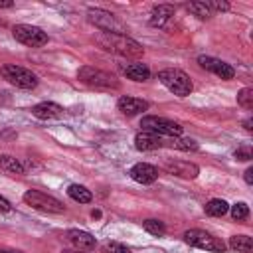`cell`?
I'll list each match as a JSON object with an SVG mask.
<instances>
[{
    "mask_svg": "<svg viewBox=\"0 0 253 253\" xmlns=\"http://www.w3.org/2000/svg\"><path fill=\"white\" fill-rule=\"evenodd\" d=\"M251 125H253V121H251V119H247V121H243V126H245V130H251V128H253Z\"/></svg>",
    "mask_w": 253,
    "mask_h": 253,
    "instance_id": "cell-33",
    "label": "cell"
},
{
    "mask_svg": "<svg viewBox=\"0 0 253 253\" xmlns=\"http://www.w3.org/2000/svg\"><path fill=\"white\" fill-rule=\"evenodd\" d=\"M134 146L138 150H156L162 146V140L160 136L152 134V132H146V130H140L136 136H134Z\"/></svg>",
    "mask_w": 253,
    "mask_h": 253,
    "instance_id": "cell-18",
    "label": "cell"
},
{
    "mask_svg": "<svg viewBox=\"0 0 253 253\" xmlns=\"http://www.w3.org/2000/svg\"><path fill=\"white\" fill-rule=\"evenodd\" d=\"M87 18L89 22L99 28L101 32L105 34H121V36H126V26L111 12L107 10H101V8H89L87 10Z\"/></svg>",
    "mask_w": 253,
    "mask_h": 253,
    "instance_id": "cell-4",
    "label": "cell"
},
{
    "mask_svg": "<svg viewBox=\"0 0 253 253\" xmlns=\"http://www.w3.org/2000/svg\"><path fill=\"white\" fill-rule=\"evenodd\" d=\"M0 253H22V251H14V249H2Z\"/></svg>",
    "mask_w": 253,
    "mask_h": 253,
    "instance_id": "cell-35",
    "label": "cell"
},
{
    "mask_svg": "<svg viewBox=\"0 0 253 253\" xmlns=\"http://www.w3.org/2000/svg\"><path fill=\"white\" fill-rule=\"evenodd\" d=\"M130 178L138 184H152L156 178H158V170L152 166V164H146V162H138L130 168Z\"/></svg>",
    "mask_w": 253,
    "mask_h": 253,
    "instance_id": "cell-13",
    "label": "cell"
},
{
    "mask_svg": "<svg viewBox=\"0 0 253 253\" xmlns=\"http://www.w3.org/2000/svg\"><path fill=\"white\" fill-rule=\"evenodd\" d=\"M229 247L235 249V251H241V253H251L253 251V241L247 235H233V237H229Z\"/></svg>",
    "mask_w": 253,
    "mask_h": 253,
    "instance_id": "cell-22",
    "label": "cell"
},
{
    "mask_svg": "<svg viewBox=\"0 0 253 253\" xmlns=\"http://www.w3.org/2000/svg\"><path fill=\"white\" fill-rule=\"evenodd\" d=\"M63 253H81V251H77V249H75V251H63Z\"/></svg>",
    "mask_w": 253,
    "mask_h": 253,
    "instance_id": "cell-36",
    "label": "cell"
},
{
    "mask_svg": "<svg viewBox=\"0 0 253 253\" xmlns=\"http://www.w3.org/2000/svg\"><path fill=\"white\" fill-rule=\"evenodd\" d=\"M0 8H12V2H10V0L2 2V0H0Z\"/></svg>",
    "mask_w": 253,
    "mask_h": 253,
    "instance_id": "cell-34",
    "label": "cell"
},
{
    "mask_svg": "<svg viewBox=\"0 0 253 253\" xmlns=\"http://www.w3.org/2000/svg\"><path fill=\"white\" fill-rule=\"evenodd\" d=\"M95 42L103 49L113 51L117 55H123L126 59H138L144 53V47L136 40H132L128 36H121V34H105V32H99L95 36Z\"/></svg>",
    "mask_w": 253,
    "mask_h": 253,
    "instance_id": "cell-1",
    "label": "cell"
},
{
    "mask_svg": "<svg viewBox=\"0 0 253 253\" xmlns=\"http://www.w3.org/2000/svg\"><path fill=\"white\" fill-rule=\"evenodd\" d=\"M172 146L178 148V150H186V152L198 150V142H196L194 138H174V140H172Z\"/></svg>",
    "mask_w": 253,
    "mask_h": 253,
    "instance_id": "cell-26",
    "label": "cell"
},
{
    "mask_svg": "<svg viewBox=\"0 0 253 253\" xmlns=\"http://www.w3.org/2000/svg\"><path fill=\"white\" fill-rule=\"evenodd\" d=\"M77 77L81 79V83H85L87 87H93V89H119V81L115 75H111L99 67H93V65H83L77 71Z\"/></svg>",
    "mask_w": 253,
    "mask_h": 253,
    "instance_id": "cell-3",
    "label": "cell"
},
{
    "mask_svg": "<svg viewBox=\"0 0 253 253\" xmlns=\"http://www.w3.org/2000/svg\"><path fill=\"white\" fill-rule=\"evenodd\" d=\"M10 210H12L10 202H8L6 198H2V196H0V211H10Z\"/></svg>",
    "mask_w": 253,
    "mask_h": 253,
    "instance_id": "cell-31",
    "label": "cell"
},
{
    "mask_svg": "<svg viewBox=\"0 0 253 253\" xmlns=\"http://www.w3.org/2000/svg\"><path fill=\"white\" fill-rule=\"evenodd\" d=\"M67 239L71 241V245L77 249V251H89L95 247V237L87 231H81V229H69L67 231Z\"/></svg>",
    "mask_w": 253,
    "mask_h": 253,
    "instance_id": "cell-15",
    "label": "cell"
},
{
    "mask_svg": "<svg viewBox=\"0 0 253 253\" xmlns=\"http://www.w3.org/2000/svg\"><path fill=\"white\" fill-rule=\"evenodd\" d=\"M251 156L253 154H251V148L249 146H243V148H237L235 150V158L237 160H251Z\"/></svg>",
    "mask_w": 253,
    "mask_h": 253,
    "instance_id": "cell-30",
    "label": "cell"
},
{
    "mask_svg": "<svg viewBox=\"0 0 253 253\" xmlns=\"http://www.w3.org/2000/svg\"><path fill=\"white\" fill-rule=\"evenodd\" d=\"M0 168L6 170V172H10V174H24V172H26V166H24L18 158L8 156V154L0 156Z\"/></svg>",
    "mask_w": 253,
    "mask_h": 253,
    "instance_id": "cell-21",
    "label": "cell"
},
{
    "mask_svg": "<svg viewBox=\"0 0 253 253\" xmlns=\"http://www.w3.org/2000/svg\"><path fill=\"white\" fill-rule=\"evenodd\" d=\"M24 202L28 206H32L34 210H40V211H45V213H61L65 210L63 204L57 198L47 196V194H43L40 190H28L24 194Z\"/></svg>",
    "mask_w": 253,
    "mask_h": 253,
    "instance_id": "cell-8",
    "label": "cell"
},
{
    "mask_svg": "<svg viewBox=\"0 0 253 253\" xmlns=\"http://www.w3.org/2000/svg\"><path fill=\"white\" fill-rule=\"evenodd\" d=\"M121 71L132 79V81H146L150 77V69L144 65V63H138V61H132V63H121Z\"/></svg>",
    "mask_w": 253,
    "mask_h": 253,
    "instance_id": "cell-16",
    "label": "cell"
},
{
    "mask_svg": "<svg viewBox=\"0 0 253 253\" xmlns=\"http://www.w3.org/2000/svg\"><path fill=\"white\" fill-rule=\"evenodd\" d=\"M237 103L243 107V109H253V89H249V87H245V89H241L239 93H237Z\"/></svg>",
    "mask_w": 253,
    "mask_h": 253,
    "instance_id": "cell-25",
    "label": "cell"
},
{
    "mask_svg": "<svg viewBox=\"0 0 253 253\" xmlns=\"http://www.w3.org/2000/svg\"><path fill=\"white\" fill-rule=\"evenodd\" d=\"M164 170L168 174H174L178 178H188V180H194L200 174V168L186 160H164Z\"/></svg>",
    "mask_w": 253,
    "mask_h": 253,
    "instance_id": "cell-11",
    "label": "cell"
},
{
    "mask_svg": "<svg viewBox=\"0 0 253 253\" xmlns=\"http://www.w3.org/2000/svg\"><path fill=\"white\" fill-rule=\"evenodd\" d=\"M67 196H69L71 200L79 202V204H89V202L93 200V194H91L85 186H79V184H71V186L67 188Z\"/></svg>",
    "mask_w": 253,
    "mask_h": 253,
    "instance_id": "cell-19",
    "label": "cell"
},
{
    "mask_svg": "<svg viewBox=\"0 0 253 253\" xmlns=\"http://www.w3.org/2000/svg\"><path fill=\"white\" fill-rule=\"evenodd\" d=\"M172 16H174V6H170V4L154 6V8H152V12H150V26L162 28V26H164Z\"/></svg>",
    "mask_w": 253,
    "mask_h": 253,
    "instance_id": "cell-17",
    "label": "cell"
},
{
    "mask_svg": "<svg viewBox=\"0 0 253 253\" xmlns=\"http://www.w3.org/2000/svg\"><path fill=\"white\" fill-rule=\"evenodd\" d=\"M184 241L192 247H198V249H206V251H213V253H223L225 251V243L217 237H213L211 233L208 231H202V229H188L184 233Z\"/></svg>",
    "mask_w": 253,
    "mask_h": 253,
    "instance_id": "cell-7",
    "label": "cell"
},
{
    "mask_svg": "<svg viewBox=\"0 0 253 253\" xmlns=\"http://www.w3.org/2000/svg\"><path fill=\"white\" fill-rule=\"evenodd\" d=\"M142 227H144L148 233L158 235V237L166 233V225H164L160 219H144V221H142Z\"/></svg>",
    "mask_w": 253,
    "mask_h": 253,
    "instance_id": "cell-24",
    "label": "cell"
},
{
    "mask_svg": "<svg viewBox=\"0 0 253 253\" xmlns=\"http://www.w3.org/2000/svg\"><path fill=\"white\" fill-rule=\"evenodd\" d=\"M198 63H200L204 69L215 73V75L221 77V79H233V75H235V69H233L229 63H225V61H221V59H215V57H210V55H200V57H198Z\"/></svg>",
    "mask_w": 253,
    "mask_h": 253,
    "instance_id": "cell-10",
    "label": "cell"
},
{
    "mask_svg": "<svg viewBox=\"0 0 253 253\" xmlns=\"http://www.w3.org/2000/svg\"><path fill=\"white\" fill-rule=\"evenodd\" d=\"M158 81L168 89L172 91L174 95L178 97H186L192 93L194 85H192V79L182 71V69H174V67H168V69H162L158 73Z\"/></svg>",
    "mask_w": 253,
    "mask_h": 253,
    "instance_id": "cell-2",
    "label": "cell"
},
{
    "mask_svg": "<svg viewBox=\"0 0 253 253\" xmlns=\"http://www.w3.org/2000/svg\"><path fill=\"white\" fill-rule=\"evenodd\" d=\"M140 126H142V130L152 132L156 136H180L182 134V126L176 121H170V119H164V117H156V115L142 117Z\"/></svg>",
    "mask_w": 253,
    "mask_h": 253,
    "instance_id": "cell-6",
    "label": "cell"
},
{
    "mask_svg": "<svg viewBox=\"0 0 253 253\" xmlns=\"http://www.w3.org/2000/svg\"><path fill=\"white\" fill-rule=\"evenodd\" d=\"M32 115L42 121H53V119L63 117V107L57 103H51V101H43V103H38L32 107Z\"/></svg>",
    "mask_w": 253,
    "mask_h": 253,
    "instance_id": "cell-12",
    "label": "cell"
},
{
    "mask_svg": "<svg viewBox=\"0 0 253 253\" xmlns=\"http://www.w3.org/2000/svg\"><path fill=\"white\" fill-rule=\"evenodd\" d=\"M12 36L24 43V45H30V47H42L47 43V34L38 28V26H30V24H18L12 28Z\"/></svg>",
    "mask_w": 253,
    "mask_h": 253,
    "instance_id": "cell-9",
    "label": "cell"
},
{
    "mask_svg": "<svg viewBox=\"0 0 253 253\" xmlns=\"http://www.w3.org/2000/svg\"><path fill=\"white\" fill-rule=\"evenodd\" d=\"M204 210H206V213L211 215V217H221V215H225V213L229 211V206H227L225 200L213 198V200H210V202L204 206Z\"/></svg>",
    "mask_w": 253,
    "mask_h": 253,
    "instance_id": "cell-20",
    "label": "cell"
},
{
    "mask_svg": "<svg viewBox=\"0 0 253 253\" xmlns=\"http://www.w3.org/2000/svg\"><path fill=\"white\" fill-rule=\"evenodd\" d=\"M188 12H192L194 16H198V18H202V20L211 18V14H213L206 2H190V4H188Z\"/></svg>",
    "mask_w": 253,
    "mask_h": 253,
    "instance_id": "cell-23",
    "label": "cell"
},
{
    "mask_svg": "<svg viewBox=\"0 0 253 253\" xmlns=\"http://www.w3.org/2000/svg\"><path fill=\"white\" fill-rule=\"evenodd\" d=\"M245 182H247L249 186L253 184V168H247V170H245Z\"/></svg>",
    "mask_w": 253,
    "mask_h": 253,
    "instance_id": "cell-32",
    "label": "cell"
},
{
    "mask_svg": "<svg viewBox=\"0 0 253 253\" xmlns=\"http://www.w3.org/2000/svg\"><path fill=\"white\" fill-rule=\"evenodd\" d=\"M206 4L210 6V10H211V12H225V10H229V4H227V2H219V0H208Z\"/></svg>",
    "mask_w": 253,
    "mask_h": 253,
    "instance_id": "cell-29",
    "label": "cell"
},
{
    "mask_svg": "<svg viewBox=\"0 0 253 253\" xmlns=\"http://www.w3.org/2000/svg\"><path fill=\"white\" fill-rule=\"evenodd\" d=\"M117 107H119V111H121L123 115H128V117H132V115H138V113L146 111V109H148V103H146L144 99H138V97H128V95H125V97H121V99L117 101Z\"/></svg>",
    "mask_w": 253,
    "mask_h": 253,
    "instance_id": "cell-14",
    "label": "cell"
},
{
    "mask_svg": "<svg viewBox=\"0 0 253 253\" xmlns=\"http://www.w3.org/2000/svg\"><path fill=\"white\" fill-rule=\"evenodd\" d=\"M0 75H2L10 85H14V87H18V89L30 91V89H36V87H38V77H36L30 69H26V67H22V65H14V63L2 65V67H0Z\"/></svg>",
    "mask_w": 253,
    "mask_h": 253,
    "instance_id": "cell-5",
    "label": "cell"
},
{
    "mask_svg": "<svg viewBox=\"0 0 253 253\" xmlns=\"http://www.w3.org/2000/svg\"><path fill=\"white\" fill-rule=\"evenodd\" d=\"M249 215V206L245 204V202H237V204H233L231 206V217L233 219H245Z\"/></svg>",
    "mask_w": 253,
    "mask_h": 253,
    "instance_id": "cell-27",
    "label": "cell"
},
{
    "mask_svg": "<svg viewBox=\"0 0 253 253\" xmlns=\"http://www.w3.org/2000/svg\"><path fill=\"white\" fill-rule=\"evenodd\" d=\"M103 253H132L128 247L121 245V243H115V241H107L103 243Z\"/></svg>",
    "mask_w": 253,
    "mask_h": 253,
    "instance_id": "cell-28",
    "label": "cell"
}]
</instances>
